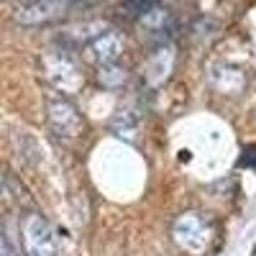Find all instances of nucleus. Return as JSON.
Instances as JSON below:
<instances>
[{
	"mask_svg": "<svg viewBox=\"0 0 256 256\" xmlns=\"http://www.w3.org/2000/svg\"><path fill=\"white\" fill-rule=\"evenodd\" d=\"M123 46H126V41L118 31H105L100 36H95L90 41V46H88V56L95 62V64H113L120 54H123Z\"/></svg>",
	"mask_w": 256,
	"mask_h": 256,
	"instance_id": "423d86ee",
	"label": "nucleus"
},
{
	"mask_svg": "<svg viewBox=\"0 0 256 256\" xmlns=\"http://www.w3.org/2000/svg\"><path fill=\"white\" fill-rule=\"evenodd\" d=\"M20 241L26 256H56V236L54 228L41 212L31 210L20 220Z\"/></svg>",
	"mask_w": 256,
	"mask_h": 256,
	"instance_id": "f03ea898",
	"label": "nucleus"
},
{
	"mask_svg": "<svg viewBox=\"0 0 256 256\" xmlns=\"http://www.w3.org/2000/svg\"><path fill=\"white\" fill-rule=\"evenodd\" d=\"M46 118H49V126L56 136H64V138H77L84 128V120L80 116V110L74 108V102L62 98V95H52L49 102H46Z\"/></svg>",
	"mask_w": 256,
	"mask_h": 256,
	"instance_id": "7ed1b4c3",
	"label": "nucleus"
},
{
	"mask_svg": "<svg viewBox=\"0 0 256 256\" xmlns=\"http://www.w3.org/2000/svg\"><path fill=\"white\" fill-rule=\"evenodd\" d=\"M172 238L190 256H205L218 241V226L208 212L190 210V212H182V216L174 218Z\"/></svg>",
	"mask_w": 256,
	"mask_h": 256,
	"instance_id": "f257e3e1",
	"label": "nucleus"
},
{
	"mask_svg": "<svg viewBox=\"0 0 256 256\" xmlns=\"http://www.w3.org/2000/svg\"><path fill=\"white\" fill-rule=\"evenodd\" d=\"M123 13L131 18H144L148 16L154 8H159V0H123Z\"/></svg>",
	"mask_w": 256,
	"mask_h": 256,
	"instance_id": "0eeeda50",
	"label": "nucleus"
},
{
	"mask_svg": "<svg viewBox=\"0 0 256 256\" xmlns=\"http://www.w3.org/2000/svg\"><path fill=\"white\" fill-rule=\"evenodd\" d=\"M44 72H46V80L54 84L56 90H62V95H72L80 90L82 84V74L77 70V64L70 54L64 52H52L46 54L44 59Z\"/></svg>",
	"mask_w": 256,
	"mask_h": 256,
	"instance_id": "20e7f679",
	"label": "nucleus"
},
{
	"mask_svg": "<svg viewBox=\"0 0 256 256\" xmlns=\"http://www.w3.org/2000/svg\"><path fill=\"white\" fill-rule=\"evenodd\" d=\"M123 80H126V72H120V70H100V82L105 88H116Z\"/></svg>",
	"mask_w": 256,
	"mask_h": 256,
	"instance_id": "1a4fd4ad",
	"label": "nucleus"
},
{
	"mask_svg": "<svg viewBox=\"0 0 256 256\" xmlns=\"http://www.w3.org/2000/svg\"><path fill=\"white\" fill-rule=\"evenodd\" d=\"M20 238H16L10 220H6L3 226V256H26V251H20Z\"/></svg>",
	"mask_w": 256,
	"mask_h": 256,
	"instance_id": "6e6552de",
	"label": "nucleus"
},
{
	"mask_svg": "<svg viewBox=\"0 0 256 256\" xmlns=\"http://www.w3.org/2000/svg\"><path fill=\"white\" fill-rule=\"evenodd\" d=\"M77 3H88V0H20L16 10V20L24 26H41L59 18L64 10Z\"/></svg>",
	"mask_w": 256,
	"mask_h": 256,
	"instance_id": "39448f33",
	"label": "nucleus"
}]
</instances>
